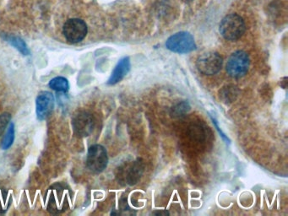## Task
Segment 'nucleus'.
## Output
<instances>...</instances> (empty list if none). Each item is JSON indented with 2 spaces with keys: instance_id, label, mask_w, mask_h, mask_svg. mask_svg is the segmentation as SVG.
<instances>
[{
  "instance_id": "nucleus-1",
  "label": "nucleus",
  "mask_w": 288,
  "mask_h": 216,
  "mask_svg": "<svg viewBox=\"0 0 288 216\" xmlns=\"http://www.w3.org/2000/svg\"><path fill=\"white\" fill-rule=\"evenodd\" d=\"M71 201V191L64 183L52 185L47 193V209L50 213L60 214L64 212L69 209Z\"/></svg>"
},
{
  "instance_id": "nucleus-2",
  "label": "nucleus",
  "mask_w": 288,
  "mask_h": 216,
  "mask_svg": "<svg viewBox=\"0 0 288 216\" xmlns=\"http://www.w3.org/2000/svg\"><path fill=\"white\" fill-rule=\"evenodd\" d=\"M62 33L69 43H79L88 34V26L85 20L79 15H71L64 20Z\"/></svg>"
},
{
  "instance_id": "nucleus-3",
  "label": "nucleus",
  "mask_w": 288,
  "mask_h": 216,
  "mask_svg": "<svg viewBox=\"0 0 288 216\" xmlns=\"http://www.w3.org/2000/svg\"><path fill=\"white\" fill-rule=\"evenodd\" d=\"M245 30L244 20L236 14L227 15L220 24V32L226 40H239L244 34Z\"/></svg>"
},
{
  "instance_id": "nucleus-4",
  "label": "nucleus",
  "mask_w": 288,
  "mask_h": 216,
  "mask_svg": "<svg viewBox=\"0 0 288 216\" xmlns=\"http://www.w3.org/2000/svg\"><path fill=\"white\" fill-rule=\"evenodd\" d=\"M249 57L243 51H237L231 55L227 63V72L233 78H241L248 72Z\"/></svg>"
},
{
  "instance_id": "nucleus-5",
  "label": "nucleus",
  "mask_w": 288,
  "mask_h": 216,
  "mask_svg": "<svg viewBox=\"0 0 288 216\" xmlns=\"http://www.w3.org/2000/svg\"><path fill=\"white\" fill-rule=\"evenodd\" d=\"M108 163L107 150L100 144L91 146L87 153V167L92 173H101Z\"/></svg>"
},
{
  "instance_id": "nucleus-6",
  "label": "nucleus",
  "mask_w": 288,
  "mask_h": 216,
  "mask_svg": "<svg viewBox=\"0 0 288 216\" xmlns=\"http://www.w3.org/2000/svg\"><path fill=\"white\" fill-rule=\"evenodd\" d=\"M167 49L177 53H187L196 48L193 36L188 32H182L171 36L166 43Z\"/></svg>"
},
{
  "instance_id": "nucleus-7",
  "label": "nucleus",
  "mask_w": 288,
  "mask_h": 216,
  "mask_svg": "<svg viewBox=\"0 0 288 216\" xmlns=\"http://www.w3.org/2000/svg\"><path fill=\"white\" fill-rule=\"evenodd\" d=\"M222 64V57L217 52H208L199 56L196 62V66L203 75H213L219 72Z\"/></svg>"
},
{
  "instance_id": "nucleus-8",
  "label": "nucleus",
  "mask_w": 288,
  "mask_h": 216,
  "mask_svg": "<svg viewBox=\"0 0 288 216\" xmlns=\"http://www.w3.org/2000/svg\"><path fill=\"white\" fill-rule=\"evenodd\" d=\"M95 127V121L92 114L87 112L76 113L73 118V128L75 133L78 137L85 138L93 133Z\"/></svg>"
},
{
  "instance_id": "nucleus-9",
  "label": "nucleus",
  "mask_w": 288,
  "mask_h": 216,
  "mask_svg": "<svg viewBox=\"0 0 288 216\" xmlns=\"http://www.w3.org/2000/svg\"><path fill=\"white\" fill-rule=\"evenodd\" d=\"M54 107V97L52 93L43 91L38 95L36 101V112L39 120H44L48 117Z\"/></svg>"
},
{
  "instance_id": "nucleus-10",
  "label": "nucleus",
  "mask_w": 288,
  "mask_h": 216,
  "mask_svg": "<svg viewBox=\"0 0 288 216\" xmlns=\"http://www.w3.org/2000/svg\"><path fill=\"white\" fill-rule=\"evenodd\" d=\"M130 69V60L129 58H124L118 62L115 69H113L111 77L108 80L107 84L113 86L120 82L127 75Z\"/></svg>"
},
{
  "instance_id": "nucleus-11",
  "label": "nucleus",
  "mask_w": 288,
  "mask_h": 216,
  "mask_svg": "<svg viewBox=\"0 0 288 216\" xmlns=\"http://www.w3.org/2000/svg\"><path fill=\"white\" fill-rule=\"evenodd\" d=\"M144 172V166L142 162H136L130 167L128 171L127 182L129 184H136L142 177V173Z\"/></svg>"
},
{
  "instance_id": "nucleus-12",
  "label": "nucleus",
  "mask_w": 288,
  "mask_h": 216,
  "mask_svg": "<svg viewBox=\"0 0 288 216\" xmlns=\"http://www.w3.org/2000/svg\"><path fill=\"white\" fill-rule=\"evenodd\" d=\"M49 87L58 92H67L69 89V82L64 77H56L49 82Z\"/></svg>"
},
{
  "instance_id": "nucleus-13",
  "label": "nucleus",
  "mask_w": 288,
  "mask_h": 216,
  "mask_svg": "<svg viewBox=\"0 0 288 216\" xmlns=\"http://www.w3.org/2000/svg\"><path fill=\"white\" fill-rule=\"evenodd\" d=\"M238 96V89L236 86H228L224 87L221 91V95H220V98L222 99L223 102H233L235 101Z\"/></svg>"
},
{
  "instance_id": "nucleus-14",
  "label": "nucleus",
  "mask_w": 288,
  "mask_h": 216,
  "mask_svg": "<svg viewBox=\"0 0 288 216\" xmlns=\"http://www.w3.org/2000/svg\"><path fill=\"white\" fill-rule=\"evenodd\" d=\"M11 194L8 191L0 188V215L5 213L11 205Z\"/></svg>"
},
{
  "instance_id": "nucleus-15",
  "label": "nucleus",
  "mask_w": 288,
  "mask_h": 216,
  "mask_svg": "<svg viewBox=\"0 0 288 216\" xmlns=\"http://www.w3.org/2000/svg\"><path fill=\"white\" fill-rule=\"evenodd\" d=\"M15 139V125L14 124H9V128H8V131L6 133L5 135L3 137V141L1 144V147L3 150H8L14 142Z\"/></svg>"
},
{
  "instance_id": "nucleus-16",
  "label": "nucleus",
  "mask_w": 288,
  "mask_h": 216,
  "mask_svg": "<svg viewBox=\"0 0 288 216\" xmlns=\"http://www.w3.org/2000/svg\"><path fill=\"white\" fill-rule=\"evenodd\" d=\"M7 42H9L12 46H14L15 48H17L22 54H29V49L26 46V43L22 39H20L17 37H7Z\"/></svg>"
},
{
  "instance_id": "nucleus-17",
  "label": "nucleus",
  "mask_w": 288,
  "mask_h": 216,
  "mask_svg": "<svg viewBox=\"0 0 288 216\" xmlns=\"http://www.w3.org/2000/svg\"><path fill=\"white\" fill-rule=\"evenodd\" d=\"M189 110H190V106H189V104L186 103V102H183V103L179 104L177 107H174L173 109V116H174V117L184 116L183 114L188 113Z\"/></svg>"
},
{
  "instance_id": "nucleus-18",
  "label": "nucleus",
  "mask_w": 288,
  "mask_h": 216,
  "mask_svg": "<svg viewBox=\"0 0 288 216\" xmlns=\"http://www.w3.org/2000/svg\"><path fill=\"white\" fill-rule=\"evenodd\" d=\"M11 119V116L8 113H4L0 115V135L3 133L5 128L8 126L9 121Z\"/></svg>"
},
{
  "instance_id": "nucleus-19",
  "label": "nucleus",
  "mask_w": 288,
  "mask_h": 216,
  "mask_svg": "<svg viewBox=\"0 0 288 216\" xmlns=\"http://www.w3.org/2000/svg\"><path fill=\"white\" fill-rule=\"evenodd\" d=\"M185 2H191V1H193V0H185Z\"/></svg>"
}]
</instances>
